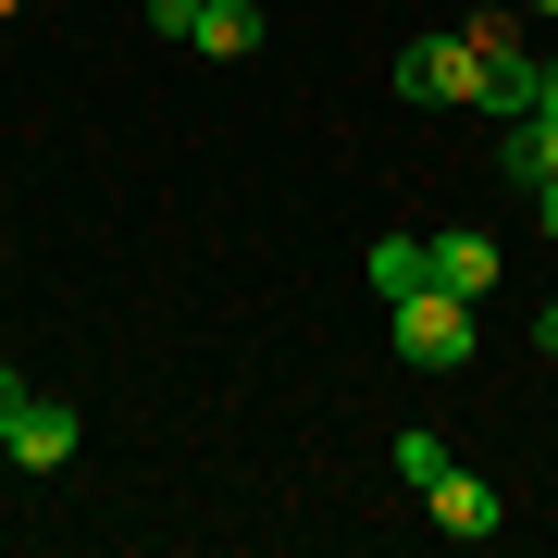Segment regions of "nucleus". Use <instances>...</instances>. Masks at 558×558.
Listing matches in <instances>:
<instances>
[{
  "mask_svg": "<svg viewBox=\"0 0 558 558\" xmlns=\"http://www.w3.org/2000/svg\"><path fill=\"white\" fill-rule=\"evenodd\" d=\"M385 336H398L410 373H472L484 323H472V299H447V286L422 274V286H398V299H385Z\"/></svg>",
  "mask_w": 558,
  "mask_h": 558,
  "instance_id": "nucleus-1",
  "label": "nucleus"
},
{
  "mask_svg": "<svg viewBox=\"0 0 558 558\" xmlns=\"http://www.w3.org/2000/svg\"><path fill=\"white\" fill-rule=\"evenodd\" d=\"M398 100L484 112V62H472V38H410V50H398Z\"/></svg>",
  "mask_w": 558,
  "mask_h": 558,
  "instance_id": "nucleus-2",
  "label": "nucleus"
},
{
  "mask_svg": "<svg viewBox=\"0 0 558 558\" xmlns=\"http://www.w3.org/2000/svg\"><path fill=\"white\" fill-rule=\"evenodd\" d=\"M521 25H534V13H497V25H472V62H484V112H521V100H534V75H546Z\"/></svg>",
  "mask_w": 558,
  "mask_h": 558,
  "instance_id": "nucleus-3",
  "label": "nucleus"
},
{
  "mask_svg": "<svg viewBox=\"0 0 558 558\" xmlns=\"http://www.w3.org/2000/svg\"><path fill=\"white\" fill-rule=\"evenodd\" d=\"M422 509H435V534H459V546H484V534H509V509H497V484H484V472H459V459H447L435 484H422Z\"/></svg>",
  "mask_w": 558,
  "mask_h": 558,
  "instance_id": "nucleus-4",
  "label": "nucleus"
},
{
  "mask_svg": "<svg viewBox=\"0 0 558 558\" xmlns=\"http://www.w3.org/2000/svg\"><path fill=\"white\" fill-rule=\"evenodd\" d=\"M422 274L447 286V299H497V236H472V223H447V236H422Z\"/></svg>",
  "mask_w": 558,
  "mask_h": 558,
  "instance_id": "nucleus-5",
  "label": "nucleus"
},
{
  "mask_svg": "<svg viewBox=\"0 0 558 558\" xmlns=\"http://www.w3.org/2000/svg\"><path fill=\"white\" fill-rule=\"evenodd\" d=\"M75 435H87V422L62 410V398H25V422L0 435V459H13V472H62V459H75Z\"/></svg>",
  "mask_w": 558,
  "mask_h": 558,
  "instance_id": "nucleus-6",
  "label": "nucleus"
},
{
  "mask_svg": "<svg viewBox=\"0 0 558 558\" xmlns=\"http://www.w3.org/2000/svg\"><path fill=\"white\" fill-rule=\"evenodd\" d=\"M174 38H186V50H211V62H248V50H260V0H186Z\"/></svg>",
  "mask_w": 558,
  "mask_h": 558,
  "instance_id": "nucleus-7",
  "label": "nucleus"
},
{
  "mask_svg": "<svg viewBox=\"0 0 558 558\" xmlns=\"http://www.w3.org/2000/svg\"><path fill=\"white\" fill-rule=\"evenodd\" d=\"M497 161H509V186H546V174H558V124H546V112H521L509 137H497Z\"/></svg>",
  "mask_w": 558,
  "mask_h": 558,
  "instance_id": "nucleus-8",
  "label": "nucleus"
},
{
  "mask_svg": "<svg viewBox=\"0 0 558 558\" xmlns=\"http://www.w3.org/2000/svg\"><path fill=\"white\" fill-rule=\"evenodd\" d=\"M398 286H422V236H385L373 248V299H398Z\"/></svg>",
  "mask_w": 558,
  "mask_h": 558,
  "instance_id": "nucleus-9",
  "label": "nucleus"
},
{
  "mask_svg": "<svg viewBox=\"0 0 558 558\" xmlns=\"http://www.w3.org/2000/svg\"><path fill=\"white\" fill-rule=\"evenodd\" d=\"M435 472H447V447H435V435L410 422V435H398V484H435Z\"/></svg>",
  "mask_w": 558,
  "mask_h": 558,
  "instance_id": "nucleus-10",
  "label": "nucleus"
},
{
  "mask_svg": "<svg viewBox=\"0 0 558 558\" xmlns=\"http://www.w3.org/2000/svg\"><path fill=\"white\" fill-rule=\"evenodd\" d=\"M25 398H38V385H25L13 360H0V435H13V422H25Z\"/></svg>",
  "mask_w": 558,
  "mask_h": 558,
  "instance_id": "nucleus-11",
  "label": "nucleus"
},
{
  "mask_svg": "<svg viewBox=\"0 0 558 558\" xmlns=\"http://www.w3.org/2000/svg\"><path fill=\"white\" fill-rule=\"evenodd\" d=\"M521 112H546V124H558V62H546V75H534V100H521Z\"/></svg>",
  "mask_w": 558,
  "mask_h": 558,
  "instance_id": "nucleus-12",
  "label": "nucleus"
},
{
  "mask_svg": "<svg viewBox=\"0 0 558 558\" xmlns=\"http://www.w3.org/2000/svg\"><path fill=\"white\" fill-rule=\"evenodd\" d=\"M534 348H546V360H558V299H546V311H534Z\"/></svg>",
  "mask_w": 558,
  "mask_h": 558,
  "instance_id": "nucleus-13",
  "label": "nucleus"
},
{
  "mask_svg": "<svg viewBox=\"0 0 558 558\" xmlns=\"http://www.w3.org/2000/svg\"><path fill=\"white\" fill-rule=\"evenodd\" d=\"M534 199H546V236H558V174H546V186H534Z\"/></svg>",
  "mask_w": 558,
  "mask_h": 558,
  "instance_id": "nucleus-14",
  "label": "nucleus"
},
{
  "mask_svg": "<svg viewBox=\"0 0 558 558\" xmlns=\"http://www.w3.org/2000/svg\"><path fill=\"white\" fill-rule=\"evenodd\" d=\"M521 13H534V25H546V13H558V0H521Z\"/></svg>",
  "mask_w": 558,
  "mask_h": 558,
  "instance_id": "nucleus-15",
  "label": "nucleus"
},
{
  "mask_svg": "<svg viewBox=\"0 0 558 558\" xmlns=\"http://www.w3.org/2000/svg\"><path fill=\"white\" fill-rule=\"evenodd\" d=\"M13 13H25V0H0V25H13Z\"/></svg>",
  "mask_w": 558,
  "mask_h": 558,
  "instance_id": "nucleus-16",
  "label": "nucleus"
}]
</instances>
